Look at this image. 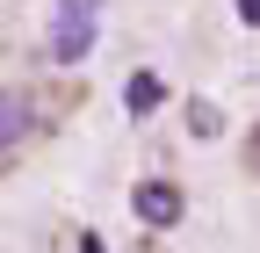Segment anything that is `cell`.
Instances as JSON below:
<instances>
[{"label": "cell", "instance_id": "cell-1", "mask_svg": "<svg viewBox=\"0 0 260 253\" xmlns=\"http://www.w3.org/2000/svg\"><path fill=\"white\" fill-rule=\"evenodd\" d=\"M94 22H102V0H58L51 15V66H80L94 44Z\"/></svg>", "mask_w": 260, "mask_h": 253}, {"label": "cell", "instance_id": "cell-2", "mask_svg": "<svg viewBox=\"0 0 260 253\" xmlns=\"http://www.w3.org/2000/svg\"><path fill=\"white\" fill-rule=\"evenodd\" d=\"M130 210H138L152 232H167V225H181L188 196H181V181H159V174H152V181H138V188H130Z\"/></svg>", "mask_w": 260, "mask_h": 253}, {"label": "cell", "instance_id": "cell-3", "mask_svg": "<svg viewBox=\"0 0 260 253\" xmlns=\"http://www.w3.org/2000/svg\"><path fill=\"white\" fill-rule=\"evenodd\" d=\"M37 123H44V102H37V94H29V87H0V160H8Z\"/></svg>", "mask_w": 260, "mask_h": 253}, {"label": "cell", "instance_id": "cell-4", "mask_svg": "<svg viewBox=\"0 0 260 253\" xmlns=\"http://www.w3.org/2000/svg\"><path fill=\"white\" fill-rule=\"evenodd\" d=\"M159 102H167V80H159V73H138V80L123 87V109H130V116H152Z\"/></svg>", "mask_w": 260, "mask_h": 253}, {"label": "cell", "instance_id": "cell-5", "mask_svg": "<svg viewBox=\"0 0 260 253\" xmlns=\"http://www.w3.org/2000/svg\"><path fill=\"white\" fill-rule=\"evenodd\" d=\"M188 131H195V138H217V109H210V102H188Z\"/></svg>", "mask_w": 260, "mask_h": 253}, {"label": "cell", "instance_id": "cell-6", "mask_svg": "<svg viewBox=\"0 0 260 253\" xmlns=\"http://www.w3.org/2000/svg\"><path fill=\"white\" fill-rule=\"evenodd\" d=\"M246 174L260 181V123H253V131H246Z\"/></svg>", "mask_w": 260, "mask_h": 253}, {"label": "cell", "instance_id": "cell-7", "mask_svg": "<svg viewBox=\"0 0 260 253\" xmlns=\"http://www.w3.org/2000/svg\"><path fill=\"white\" fill-rule=\"evenodd\" d=\"M239 22H246V29H260V0H239Z\"/></svg>", "mask_w": 260, "mask_h": 253}]
</instances>
